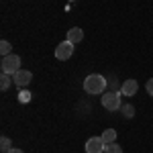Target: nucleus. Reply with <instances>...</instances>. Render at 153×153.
Masks as SVG:
<instances>
[{
    "label": "nucleus",
    "mask_w": 153,
    "mask_h": 153,
    "mask_svg": "<svg viewBox=\"0 0 153 153\" xmlns=\"http://www.w3.org/2000/svg\"><path fill=\"white\" fill-rule=\"evenodd\" d=\"M106 88V78L104 76H100V74H90V76H86V80H84V90L88 92V94H102Z\"/></svg>",
    "instance_id": "obj_1"
},
{
    "label": "nucleus",
    "mask_w": 153,
    "mask_h": 153,
    "mask_svg": "<svg viewBox=\"0 0 153 153\" xmlns=\"http://www.w3.org/2000/svg\"><path fill=\"white\" fill-rule=\"evenodd\" d=\"M0 68H2V74H10V76H14L16 71L21 70V57H19L16 53L4 55L2 61H0Z\"/></svg>",
    "instance_id": "obj_2"
},
{
    "label": "nucleus",
    "mask_w": 153,
    "mask_h": 153,
    "mask_svg": "<svg viewBox=\"0 0 153 153\" xmlns=\"http://www.w3.org/2000/svg\"><path fill=\"white\" fill-rule=\"evenodd\" d=\"M102 106H104L106 110H110V112H114L120 108V92H106L102 94Z\"/></svg>",
    "instance_id": "obj_3"
},
{
    "label": "nucleus",
    "mask_w": 153,
    "mask_h": 153,
    "mask_svg": "<svg viewBox=\"0 0 153 153\" xmlns=\"http://www.w3.org/2000/svg\"><path fill=\"white\" fill-rule=\"evenodd\" d=\"M71 55H74V43H70L68 39L55 47V57H57L59 61H65V59H70Z\"/></svg>",
    "instance_id": "obj_4"
},
{
    "label": "nucleus",
    "mask_w": 153,
    "mask_h": 153,
    "mask_svg": "<svg viewBox=\"0 0 153 153\" xmlns=\"http://www.w3.org/2000/svg\"><path fill=\"white\" fill-rule=\"evenodd\" d=\"M106 143L102 141V137H90L86 141V153H104Z\"/></svg>",
    "instance_id": "obj_5"
},
{
    "label": "nucleus",
    "mask_w": 153,
    "mask_h": 153,
    "mask_svg": "<svg viewBox=\"0 0 153 153\" xmlns=\"http://www.w3.org/2000/svg\"><path fill=\"white\" fill-rule=\"evenodd\" d=\"M12 80H14V84H16L19 88H25V86H29V84H31L33 74H31L29 70H19L14 76H12Z\"/></svg>",
    "instance_id": "obj_6"
},
{
    "label": "nucleus",
    "mask_w": 153,
    "mask_h": 153,
    "mask_svg": "<svg viewBox=\"0 0 153 153\" xmlns=\"http://www.w3.org/2000/svg\"><path fill=\"white\" fill-rule=\"evenodd\" d=\"M137 90H139V82L133 80V78L125 80L123 86H120V94H125V96H135V94H137Z\"/></svg>",
    "instance_id": "obj_7"
},
{
    "label": "nucleus",
    "mask_w": 153,
    "mask_h": 153,
    "mask_svg": "<svg viewBox=\"0 0 153 153\" xmlns=\"http://www.w3.org/2000/svg\"><path fill=\"white\" fill-rule=\"evenodd\" d=\"M82 39H84V31L80 29V27H74V29H70V31H68V41H70V43L78 45Z\"/></svg>",
    "instance_id": "obj_8"
},
{
    "label": "nucleus",
    "mask_w": 153,
    "mask_h": 153,
    "mask_svg": "<svg viewBox=\"0 0 153 153\" xmlns=\"http://www.w3.org/2000/svg\"><path fill=\"white\" fill-rule=\"evenodd\" d=\"M100 137H102V141H104L106 145H108V143H114V141H117V131H114V129H106Z\"/></svg>",
    "instance_id": "obj_9"
},
{
    "label": "nucleus",
    "mask_w": 153,
    "mask_h": 153,
    "mask_svg": "<svg viewBox=\"0 0 153 153\" xmlns=\"http://www.w3.org/2000/svg\"><path fill=\"white\" fill-rule=\"evenodd\" d=\"M10 82H14L10 74H2V76H0V90H2V92L8 90V88H10Z\"/></svg>",
    "instance_id": "obj_10"
},
{
    "label": "nucleus",
    "mask_w": 153,
    "mask_h": 153,
    "mask_svg": "<svg viewBox=\"0 0 153 153\" xmlns=\"http://www.w3.org/2000/svg\"><path fill=\"white\" fill-rule=\"evenodd\" d=\"M120 110H123V117H125V118H133V117H135V106H133V104L120 106Z\"/></svg>",
    "instance_id": "obj_11"
},
{
    "label": "nucleus",
    "mask_w": 153,
    "mask_h": 153,
    "mask_svg": "<svg viewBox=\"0 0 153 153\" xmlns=\"http://www.w3.org/2000/svg\"><path fill=\"white\" fill-rule=\"evenodd\" d=\"M10 51H12V45L6 39H2V41H0V53H2V57H4V55H10Z\"/></svg>",
    "instance_id": "obj_12"
},
{
    "label": "nucleus",
    "mask_w": 153,
    "mask_h": 153,
    "mask_svg": "<svg viewBox=\"0 0 153 153\" xmlns=\"http://www.w3.org/2000/svg\"><path fill=\"white\" fill-rule=\"evenodd\" d=\"M104 153H123V147H120L118 143H108L106 149H104Z\"/></svg>",
    "instance_id": "obj_13"
},
{
    "label": "nucleus",
    "mask_w": 153,
    "mask_h": 153,
    "mask_svg": "<svg viewBox=\"0 0 153 153\" xmlns=\"http://www.w3.org/2000/svg\"><path fill=\"white\" fill-rule=\"evenodd\" d=\"M0 149H2L4 153H8L12 149V147H10V139H8V137H2V139H0Z\"/></svg>",
    "instance_id": "obj_14"
},
{
    "label": "nucleus",
    "mask_w": 153,
    "mask_h": 153,
    "mask_svg": "<svg viewBox=\"0 0 153 153\" xmlns=\"http://www.w3.org/2000/svg\"><path fill=\"white\" fill-rule=\"evenodd\" d=\"M19 100H21V102H29V100H31V92L21 90V92H19Z\"/></svg>",
    "instance_id": "obj_15"
},
{
    "label": "nucleus",
    "mask_w": 153,
    "mask_h": 153,
    "mask_svg": "<svg viewBox=\"0 0 153 153\" xmlns=\"http://www.w3.org/2000/svg\"><path fill=\"white\" fill-rule=\"evenodd\" d=\"M145 88H147V92H149V96H153V78H151V80H147V84H145Z\"/></svg>",
    "instance_id": "obj_16"
},
{
    "label": "nucleus",
    "mask_w": 153,
    "mask_h": 153,
    "mask_svg": "<svg viewBox=\"0 0 153 153\" xmlns=\"http://www.w3.org/2000/svg\"><path fill=\"white\" fill-rule=\"evenodd\" d=\"M8 153H25V151H21V149H10Z\"/></svg>",
    "instance_id": "obj_17"
}]
</instances>
